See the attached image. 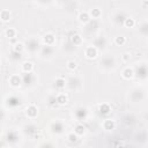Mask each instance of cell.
Returning a JSON list of instances; mask_svg holds the SVG:
<instances>
[{"label":"cell","instance_id":"10","mask_svg":"<svg viewBox=\"0 0 148 148\" xmlns=\"http://www.w3.org/2000/svg\"><path fill=\"white\" fill-rule=\"evenodd\" d=\"M56 102H57V104H59V105H65V104L68 102V97H67L66 94L60 92V94L56 95Z\"/></svg>","mask_w":148,"mask_h":148},{"label":"cell","instance_id":"18","mask_svg":"<svg viewBox=\"0 0 148 148\" xmlns=\"http://www.w3.org/2000/svg\"><path fill=\"white\" fill-rule=\"evenodd\" d=\"M71 42L73 45H80L82 43V37L79 34H73L71 37Z\"/></svg>","mask_w":148,"mask_h":148},{"label":"cell","instance_id":"3","mask_svg":"<svg viewBox=\"0 0 148 148\" xmlns=\"http://www.w3.org/2000/svg\"><path fill=\"white\" fill-rule=\"evenodd\" d=\"M25 116H27L29 119H35V118L38 116V108H37L35 104L28 105L27 109H25Z\"/></svg>","mask_w":148,"mask_h":148},{"label":"cell","instance_id":"8","mask_svg":"<svg viewBox=\"0 0 148 148\" xmlns=\"http://www.w3.org/2000/svg\"><path fill=\"white\" fill-rule=\"evenodd\" d=\"M102 127L105 131H112L116 127V121L113 119H104L102 123Z\"/></svg>","mask_w":148,"mask_h":148},{"label":"cell","instance_id":"11","mask_svg":"<svg viewBox=\"0 0 148 148\" xmlns=\"http://www.w3.org/2000/svg\"><path fill=\"white\" fill-rule=\"evenodd\" d=\"M51 130H52L53 133L59 134V133H61V132L64 131V124L60 123V121H54V123H52V125H51Z\"/></svg>","mask_w":148,"mask_h":148},{"label":"cell","instance_id":"12","mask_svg":"<svg viewBox=\"0 0 148 148\" xmlns=\"http://www.w3.org/2000/svg\"><path fill=\"white\" fill-rule=\"evenodd\" d=\"M88 12H89V15H90V17L92 20H98L101 17V15H102V10L98 7H94Z\"/></svg>","mask_w":148,"mask_h":148},{"label":"cell","instance_id":"24","mask_svg":"<svg viewBox=\"0 0 148 148\" xmlns=\"http://www.w3.org/2000/svg\"><path fill=\"white\" fill-rule=\"evenodd\" d=\"M130 59H131V56H130L128 53H123V54H121V61H123V62L126 64V62L130 61Z\"/></svg>","mask_w":148,"mask_h":148},{"label":"cell","instance_id":"7","mask_svg":"<svg viewBox=\"0 0 148 148\" xmlns=\"http://www.w3.org/2000/svg\"><path fill=\"white\" fill-rule=\"evenodd\" d=\"M134 74H135L134 69H133L132 67H130V66H126V67L123 69V72H121V76H123L125 80H131V79L134 76Z\"/></svg>","mask_w":148,"mask_h":148},{"label":"cell","instance_id":"13","mask_svg":"<svg viewBox=\"0 0 148 148\" xmlns=\"http://www.w3.org/2000/svg\"><path fill=\"white\" fill-rule=\"evenodd\" d=\"M10 17H12V14H10L9 10L2 9V10L0 12V18H1L2 22H8V21L10 20Z\"/></svg>","mask_w":148,"mask_h":148},{"label":"cell","instance_id":"16","mask_svg":"<svg viewBox=\"0 0 148 148\" xmlns=\"http://www.w3.org/2000/svg\"><path fill=\"white\" fill-rule=\"evenodd\" d=\"M5 36L7 38H9V39L15 38V36H16V29H14V28H6L5 29Z\"/></svg>","mask_w":148,"mask_h":148},{"label":"cell","instance_id":"6","mask_svg":"<svg viewBox=\"0 0 148 148\" xmlns=\"http://www.w3.org/2000/svg\"><path fill=\"white\" fill-rule=\"evenodd\" d=\"M90 15H89V12H87V10H82V12H80L79 13V15H77V20H79V22H81V23H83V24H88L89 22H90Z\"/></svg>","mask_w":148,"mask_h":148},{"label":"cell","instance_id":"4","mask_svg":"<svg viewBox=\"0 0 148 148\" xmlns=\"http://www.w3.org/2000/svg\"><path fill=\"white\" fill-rule=\"evenodd\" d=\"M8 82H9V84H10L12 87L16 88V87H20V86L22 84L23 79H22L20 75H17V74H13V75H10V76H9Z\"/></svg>","mask_w":148,"mask_h":148},{"label":"cell","instance_id":"5","mask_svg":"<svg viewBox=\"0 0 148 148\" xmlns=\"http://www.w3.org/2000/svg\"><path fill=\"white\" fill-rule=\"evenodd\" d=\"M43 43H44V45H46V46H52L53 44H54V42H56V37H54V35L52 34V32H47V34H45L44 36H43Z\"/></svg>","mask_w":148,"mask_h":148},{"label":"cell","instance_id":"2","mask_svg":"<svg viewBox=\"0 0 148 148\" xmlns=\"http://www.w3.org/2000/svg\"><path fill=\"white\" fill-rule=\"evenodd\" d=\"M84 56L87 59H95L98 56V49L94 45H89L84 49Z\"/></svg>","mask_w":148,"mask_h":148},{"label":"cell","instance_id":"23","mask_svg":"<svg viewBox=\"0 0 148 148\" xmlns=\"http://www.w3.org/2000/svg\"><path fill=\"white\" fill-rule=\"evenodd\" d=\"M66 66H67V68H68L69 71H75V69L77 68V62H76L75 60H68Z\"/></svg>","mask_w":148,"mask_h":148},{"label":"cell","instance_id":"21","mask_svg":"<svg viewBox=\"0 0 148 148\" xmlns=\"http://www.w3.org/2000/svg\"><path fill=\"white\" fill-rule=\"evenodd\" d=\"M124 25L126 28H133L135 25V20L133 17H131V16H127L125 18V21H124Z\"/></svg>","mask_w":148,"mask_h":148},{"label":"cell","instance_id":"9","mask_svg":"<svg viewBox=\"0 0 148 148\" xmlns=\"http://www.w3.org/2000/svg\"><path fill=\"white\" fill-rule=\"evenodd\" d=\"M21 68H22V72H24L25 74H30L34 71V64L31 61H24L21 65Z\"/></svg>","mask_w":148,"mask_h":148},{"label":"cell","instance_id":"14","mask_svg":"<svg viewBox=\"0 0 148 148\" xmlns=\"http://www.w3.org/2000/svg\"><path fill=\"white\" fill-rule=\"evenodd\" d=\"M24 49H25V45L22 42H15L13 45V52H16V53H21Z\"/></svg>","mask_w":148,"mask_h":148},{"label":"cell","instance_id":"20","mask_svg":"<svg viewBox=\"0 0 148 148\" xmlns=\"http://www.w3.org/2000/svg\"><path fill=\"white\" fill-rule=\"evenodd\" d=\"M65 86H66V80H65V77H64L62 75L58 76V77L56 79V87L59 88V89H61V88H64Z\"/></svg>","mask_w":148,"mask_h":148},{"label":"cell","instance_id":"1","mask_svg":"<svg viewBox=\"0 0 148 148\" xmlns=\"http://www.w3.org/2000/svg\"><path fill=\"white\" fill-rule=\"evenodd\" d=\"M39 46H40V42H39L38 39H36V38H29V39H27L25 47L28 49V51H30V52H36Z\"/></svg>","mask_w":148,"mask_h":148},{"label":"cell","instance_id":"17","mask_svg":"<svg viewBox=\"0 0 148 148\" xmlns=\"http://www.w3.org/2000/svg\"><path fill=\"white\" fill-rule=\"evenodd\" d=\"M73 132L76 133L79 136H81V135L84 134V132H86V127H84L82 124H76V125L74 126V131H73Z\"/></svg>","mask_w":148,"mask_h":148},{"label":"cell","instance_id":"19","mask_svg":"<svg viewBox=\"0 0 148 148\" xmlns=\"http://www.w3.org/2000/svg\"><path fill=\"white\" fill-rule=\"evenodd\" d=\"M113 42H114L116 45H118V46H123V45H125V43H126V37L123 36V35L116 36L114 39H113Z\"/></svg>","mask_w":148,"mask_h":148},{"label":"cell","instance_id":"22","mask_svg":"<svg viewBox=\"0 0 148 148\" xmlns=\"http://www.w3.org/2000/svg\"><path fill=\"white\" fill-rule=\"evenodd\" d=\"M67 139H68V141L69 142H77V140H79V135L76 134V133H74V132H71V133H68L67 134Z\"/></svg>","mask_w":148,"mask_h":148},{"label":"cell","instance_id":"15","mask_svg":"<svg viewBox=\"0 0 148 148\" xmlns=\"http://www.w3.org/2000/svg\"><path fill=\"white\" fill-rule=\"evenodd\" d=\"M98 111H99L101 114H108L111 111V108H110V105L108 103H102L98 106Z\"/></svg>","mask_w":148,"mask_h":148}]
</instances>
